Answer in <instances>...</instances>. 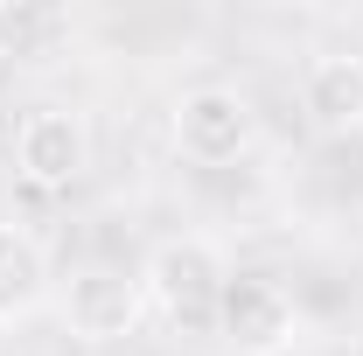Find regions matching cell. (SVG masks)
Here are the masks:
<instances>
[{"label": "cell", "mask_w": 363, "mask_h": 356, "mask_svg": "<svg viewBox=\"0 0 363 356\" xmlns=\"http://www.w3.org/2000/svg\"><path fill=\"white\" fill-rule=\"evenodd\" d=\"M217 335L238 356H286L301 343V308L272 272H230L224 308H217Z\"/></svg>", "instance_id": "obj_2"}, {"label": "cell", "mask_w": 363, "mask_h": 356, "mask_svg": "<svg viewBox=\"0 0 363 356\" xmlns=\"http://www.w3.org/2000/svg\"><path fill=\"white\" fill-rule=\"evenodd\" d=\"M259 140V112L238 84H196L175 98V147L196 168H224Z\"/></svg>", "instance_id": "obj_3"}, {"label": "cell", "mask_w": 363, "mask_h": 356, "mask_svg": "<svg viewBox=\"0 0 363 356\" xmlns=\"http://www.w3.org/2000/svg\"><path fill=\"white\" fill-rule=\"evenodd\" d=\"M14 168L28 189H70V182H84L91 168V126L84 112H70V105H35L28 119H21V133H14Z\"/></svg>", "instance_id": "obj_4"}, {"label": "cell", "mask_w": 363, "mask_h": 356, "mask_svg": "<svg viewBox=\"0 0 363 356\" xmlns=\"http://www.w3.org/2000/svg\"><path fill=\"white\" fill-rule=\"evenodd\" d=\"M0 56H7V7H0Z\"/></svg>", "instance_id": "obj_8"}, {"label": "cell", "mask_w": 363, "mask_h": 356, "mask_svg": "<svg viewBox=\"0 0 363 356\" xmlns=\"http://www.w3.org/2000/svg\"><path fill=\"white\" fill-rule=\"evenodd\" d=\"M140 287H147V308H161L175 328L189 335H217V308H224L230 266L210 238H161L140 266Z\"/></svg>", "instance_id": "obj_1"}, {"label": "cell", "mask_w": 363, "mask_h": 356, "mask_svg": "<svg viewBox=\"0 0 363 356\" xmlns=\"http://www.w3.org/2000/svg\"><path fill=\"white\" fill-rule=\"evenodd\" d=\"M49 294V259L43 245L21 230V223H0V328L7 321H28Z\"/></svg>", "instance_id": "obj_7"}, {"label": "cell", "mask_w": 363, "mask_h": 356, "mask_svg": "<svg viewBox=\"0 0 363 356\" xmlns=\"http://www.w3.org/2000/svg\"><path fill=\"white\" fill-rule=\"evenodd\" d=\"M301 105L321 133H363V56H315L301 77Z\"/></svg>", "instance_id": "obj_6"}, {"label": "cell", "mask_w": 363, "mask_h": 356, "mask_svg": "<svg viewBox=\"0 0 363 356\" xmlns=\"http://www.w3.org/2000/svg\"><path fill=\"white\" fill-rule=\"evenodd\" d=\"M147 314V287L126 266H77L63 287V321L77 343H126Z\"/></svg>", "instance_id": "obj_5"}]
</instances>
